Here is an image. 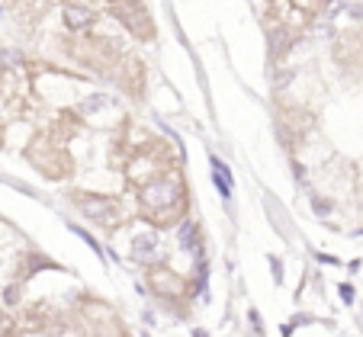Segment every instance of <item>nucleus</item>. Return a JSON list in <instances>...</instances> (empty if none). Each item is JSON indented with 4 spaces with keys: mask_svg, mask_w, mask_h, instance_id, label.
<instances>
[{
    "mask_svg": "<svg viewBox=\"0 0 363 337\" xmlns=\"http://www.w3.org/2000/svg\"><path fill=\"white\" fill-rule=\"evenodd\" d=\"M180 196H184V190H180V180L177 177H151L148 183L138 190V202H142V209H148V212H171L174 206L180 202Z\"/></svg>",
    "mask_w": 363,
    "mask_h": 337,
    "instance_id": "f257e3e1",
    "label": "nucleus"
},
{
    "mask_svg": "<svg viewBox=\"0 0 363 337\" xmlns=\"http://www.w3.org/2000/svg\"><path fill=\"white\" fill-rule=\"evenodd\" d=\"M110 7H113V13L125 23V29H132V35H138V39H151L155 26H151L148 10H145L138 0H110Z\"/></svg>",
    "mask_w": 363,
    "mask_h": 337,
    "instance_id": "f03ea898",
    "label": "nucleus"
},
{
    "mask_svg": "<svg viewBox=\"0 0 363 337\" xmlns=\"http://www.w3.org/2000/svg\"><path fill=\"white\" fill-rule=\"evenodd\" d=\"M71 202L94 222H106L116 215V202L110 196H100V193H71Z\"/></svg>",
    "mask_w": 363,
    "mask_h": 337,
    "instance_id": "7ed1b4c3",
    "label": "nucleus"
},
{
    "mask_svg": "<svg viewBox=\"0 0 363 337\" xmlns=\"http://www.w3.org/2000/svg\"><path fill=\"white\" fill-rule=\"evenodd\" d=\"M158 257V241L151 238V234H142V238L132 241V261L138 263H151Z\"/></svg>",
    "mask_w": 363,
    "mask_h": 337,
    "instance_id": "20e7f679",
    "label": "nucleus"
},
{
    "mask_svg": "<svg viewBox=\"0 0 363 337\" xmlns=\"http://www.w3.org/2000/svg\"><path fill=\"white\" fill-rule=\"evenodd\" d=\"M65 23H68V29H74V33H84V29L94 26V13H90L87 7L71 4V7H65Z\"/></svg>",
    "mask_w": 363,
    "mask_h": 337,
    "instance_id": "39448f33",
    "label": "nucleus"
},
{
    "mask_svg": "<svg viewBox=\"0 0 363 337\" xmlns=\"http://www.w3.org/2000/svg\"><path fill=\"white\" fill-rule=\"evenodd\" d=\"M286 4L296 10V13H302L308 20V16L318 13V7H322V4H328V0H286Z\"/></svg>",
    "mask_w": 363,
    "mask_h": 337,
    "instance_id": "423d86ee",
    "label": "nucleus"
},
{
    "mask_svg": "<svg viewBox=\"0 0 363 337\" xmlns=\"http://www.w3.org/2000/svg\"><path fill=\"white\" fill-rule=\"evenodd\" d=\"M180 244H186V248H196V228H193L190 222L180 228Z\"/></svg>",
    "mask_w": 363,
    "mask_h": 337,
    "instance_id": "0eeeda50",
    "label": "nucleus"
}]
</instances>
